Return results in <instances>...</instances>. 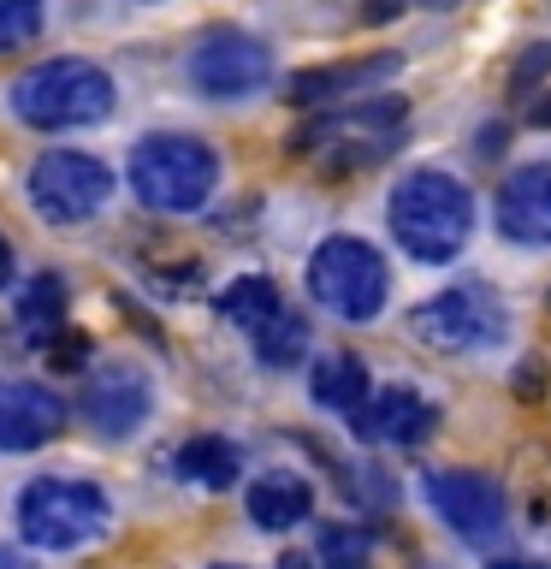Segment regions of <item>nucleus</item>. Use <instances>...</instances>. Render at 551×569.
Segmentation results:
<instances>
[{
  "label": "nucleus",
  "instance_id": "nucleus-1",
  "mask_svg": "<svg viewBox=\"0 0 551 569\" xmlns=\"http://www.w3.org/2000/svg\"><path fill=\"white\" fill-rule=\"evenodd\" d=\"M385 226H391V238H398L403 256H415L427 267H444V261L462 256V243H469V231H474V190L444 167H415V172L398 178V190H391Z\"/></svg>",
  "mask_w": 551,
  "mask_h": 569
},
{
  "label": "nucleus",
  "instance_id": "nucleus-2",
  "mask_svg": "<svg viewBox=\"0 0 551 569\" xmlns=\"http://www.w3.org/2000/svg\"><path fill=\"white\" fill-rule=\"evenodd\" d=\"M7 101L30 131H83V124H101L113 113L119 89L107 78V66L60 53V60H36L18 71Z\"/></svg>",
  "mask_w": 551,
  "mask_h": 569
},
{
  "label": "nucleus",
  "instance_id": "nucleus-3",
  "mask_svg": "<svg viewBox=\"0 0 551 569\" xmlns=\"http://www.w3.org/2000/svg\"><path fill=\"white\" fill-rule=\"evenodd\" d=\"M131 196L154 213H202L220 190V154L190 131H154L131 149Z\"/></svg>",
  "mask_w": 551,
  "mask_h": 569
},
{
  "label": "nucleus",
  "instance_id": "nucleus-4",
  "mask_svg": "<svg viewBox=\"0 0 551 569\" xmlns=\"http://www.w3.org/2000/svg\"><path fill=\"white\" fill-rule=\"evenodd\" d=\"M403 124H409V107L403 96H368L344 107V113H327L314 124H302L291 137V154H314L327 172H368L403 142Z\"/></svg>",
  "mask_w": 551,
  "mask_h": 569
},
{
  "label": "nucleus",
  "instance_id": "nucleus-5",
  "mask_svg": "<svg viewBox=\"0 0 551 569\" xmlns=\"http://www.w3.org/2000/svg\"><path fill=\"white\" fill-rule=\"evenodd\" d=\"M18 540L30 551H78L89 540H101L113 522V505L96 480H71V475H42L18 492L12 505Z\"/></svg>",
  "mask_w": 551,
  "mask_h": 569
},
{
  "label": "nucleus",
  "instance_id": "nucleus-6",
  "mask_svg": "<svg viewBox=\"0 0 551 569\" xmlns=\"http://www.w3.org/2000/svg\"><path fill=\"white\" fill-rule=\"evenodd\" d=\"M309 297H314L327 315L350 320V327H362V320H380L385 297H391L385 256H380V249H373L368 238L332 231V238L309 256Z\"/></svg>",
  "mask_w": 551,
  "mask_h": 569
},
{
  "label": "nucleus",
  "instance_id": "nucleus-7",
  "mask_svg": "<svg viewBox=\"0 0 551 569\" xmlns=\"http://www.w3.org/2000/svg\"><path fill=\"white\" fill-rule=\"evenodd\" d=\"M504 327H510V309L487 279H462V284H451V291L427 297L421 309L409 315V332H415L427 350H444V356L487 350V345L504 338Z\"/></svg>",
  "mask_w": 551,
  "mask_h": 569
},
{
  "label": "nucleus",
  "instance_id": "nucleus-8",
  "mask_svg": "<svg viewBox=\"0 0 551 569\" xmlns=\"http://www.w3.org/2000/svg\"><path fill=\"white\" fill-rule=\"evenodd\" d=\"M24 190H30V208L42 213L48 226H78V220L107 208V196H113V167L96 154H78V149H53V154L30 160Z\"/></svg>",
  "mask_w": 551,
  "mask_h": 569
},
{
  "label": "nucleus",
  "instance_id": "nucleus-9",
  "mask_svg": "<svg viewBox=\"0 0 551 569\" xmlns=\"http://www.w3.org/2000/svg\"><path fill=\"white\" fill-rule=\"evenodd\" d=\"M273 78V53L267 42H256L249 30H208L190 48V83L208 101H243Z\"/></svg>",
  "mask_w": 551,
  "mask_h": 569
},
{
  "label": "nucleus",
  "instance_id": "nucleus-10",
  "mask_svg": "<svg viewBox=\"0 0 551 569\" xmlns=\"http://www.w3.org/2000/svg\"><path fill=\"white\" fill-rule=\"evenodd\" d=\"M427 505L462 540H487V533L504 528V492L480 469H433L427 475Z\"/></svg>",
  "mask_w": 551,
  "mask_h": 569
},
{
  "label": "nucleus",
  "instance_id": "nucleus-11",
  "mask_svg": "<svg viewBox=\"0 0 551 569\" xmlns=\"http://www.w3.org/2000/svg\"><path fill=\"white\" fill-rule=\"evenodd\" d=\"M350 433L368 445H403V451H415V445L439 433V403H427L415 386H385L350 416Z\"/></svg>",
  "mask_w": 551,
  "mask_h": 569
},
{
  "label": "nucleus",
  "instance_id": "nucleus-12",
  "mask_svg": "<svg viewBox=\"0 0 551 569\" xmlns=\"http://www.w3.org/2000/svg\"><path fill=\"white\" fill-rule=\"evenodd\" d=\"M66 398L42 380H0V451H42L66 433Z\"/></svg>",
  "mask_w": 551,
  "mask_h": 569
},
{
  "label": "nucleus",
  "instance_id": "nucleus-13",
  "mask_svg": "<svg viewBox=\"0 0 551 569\" xmlns=\"http://www.w3.org/2000/svg\"><path fill=\"white\" fill-rule=\"evenodd\" d=\"M154 409V386L149 373L131 368V362H113L101 373H89V391H83V416L101 439H131Z\"/></svg>",
  "mask_w": 551,
  "mask_h": 569
},
{
  "label": "nucleus",
  "instance_id": "nucleus-14",
  "mask_svg": "<svg viewBox=\"0 0 551 569\" xmlns=\"http://www.w3.org/2000/svg\"><path fill=\"white\" fill-rule=\"evenodd\" d=\"M492 220L510 243L551 249V167L545 160H528V167H515L504 184H498Z\"/></svg>",
  "mask_w": 551,
  "mask_h": 569
},
{
  "label": "nucleus",
  "instance_id": "nucleus-15",
  "mask_svg": "<svg viewBox=\"0 0 551 569\" xmlns=\"http://www.w3.org/2000/svg\"><path fill=\"white\" fill-rule=\"evenodd\" d=\"M403 66V53H368V60H338V66H309L284 83V101L297 107H332L344 96H362L368 83H385Z\"/></svg>",
  "mask_w": 551,
  "mask_h": 569
},
{
  "label": "nucleus",
  "instance_id": "nucleus-16",
  "mask_svg": "<svg viewBox=\"0 0 551 569\" xmlns=\"http://www.w3.org/2000/svg\"><path fill=\"white\" fill-rule=\"evenodd\" d=\"M249 522L267 528V533H284V528H297V522H309V510H314V487L302 475L291 469H273V475H256L249 480Z\"/></svg>",
  "mask_w": 551,
  "mask_h": 569
},
{
  "label": "nucleus",
  "instance_id": "nucleus-17",
  "mask_svg": "<svg viewBox=\"0 0 551 569\" xmlns=\"http://www.w3.org/2000/svg\"><path fill=\"white\" fill-rule=\"evenodd\" d=\"M309 391H314V403H320V409H338V416H355V409L373 398L362 356H350V350L320 356L314 373H309Z\"/></svg>",
  "mask_w": 551,
  "mask_h": 569
},
{
  "label": "nucleus",
  "instance_id": "nucleus-18",
  "mask_svg": "<svg viewBox=\"0 0 551 569\" xmlns=\"http://www.w3.org/2000/svg\"><path fill=\"white\" fill-rule=\"evenodd\" d=\"M178 475L196 480V487H208V492H226V487H238V475H243V451L220 433H196V439L178 445Z\"/></svg>",
  "mask_w": 551,
  "mask_h": 569
},
{
  "label": "nucleus",
  "instance_id": "nucleus-19",
  "mask_svg": "<svg viewBox=\"0 0 551 569\" xmlns=\"http://www.w3.org/2000/svg\"><path fill=\"white\" fill-rule=\"evenodd\" d=\"M213 309H220V320H231V327H243L249 338H256L267 320L284 315V297H279V284L267 273H243V279H231L226 291L213 297Z\"/></svg>",
  "mask_w": 551,
  "mask_h": 569
},
{
  "label": "nucleus",
  "instance_id": "nucleus-20",
  "mask_svg": "<svg viewBox=\"0 0 551 569\" xmlns=\"http://www.w3.org/2000/svg\"><path fill=\"white\" fill-rule=\"evenodd\" d=\"M66 320V279L60 273H36L24 291H18V327H24V338H53Z\"/></svg>",
  "mask_w": 551,
  "mask_h": 569
},
{
  "label": "nucleus",
  "instance_id": "nucleus-21",
  "mask_svg": "<svg viewBox=\"0 0 551 569\" xmlns=\"http://www.w3.org/2000/svg\"><path fill=\"white\" fill-rule=\"evenodd\" d=\"M320 569H373V528L362 522H327L314 533Z\"/></svg>",
  "mask_w": 551,
  "mask_h": 569
},
{
  "label": "nucleus",
  "instance_id": "nucleus-22",
  "mask_svg": "<svg viewBox=\"0 0 551 569\" xmlns=\"http://www.w3.org/2000/svg\"><path fill=\"white\" fill-rule=\"evenodd\" d=\"M256 356L267 368H297L302 356H309V320L284 309L279 320H267V327L256 332Z\"/></svg>",
  "mask_w": 551,
  "mask_h": 569
},
{
  "label": "nucleus",
  "instance_id": "nucleus-23",
  "mask_svg": "<svg viewBox=\"0 0 551 569\" xmlns=\"http://www.w3.org/2000/svg\"><path fill=\"white\" fill-rule=\"evenodd\" d=\"M42 0H0V53L12 48H30L42 36Z\"/></svg>",
  "mask_w": 551,
  "mask_h": 569
},
{
  "label": "nucleus",
  "instance_id": "nucleus-24",
  "mask_svg": "<svg viewBox=\"0 0 551 569\" xmlns=\"http://www.w3.org/2000/svg\"><path fill=\"white\" fill-rule=\"evenodd\" d=\"M545 78H551V42H528L522 53H515L504 89H510V96H533V89H540Z\"/></svg>",
  "mask_w": 551,
  "mask_h": 569
},
{
  "label": "nucleus",
  "instance_id": "nucleus-25",
  "mask_svg": "<svg viewBox=\"0 0 551 569\" xmlns=\"http://www.w3.org/2000/svg\"><path fill=\"white\" fill-rule=\"evenodd\" d=\"M504 149H510V124L504 119H492V124H480V131H474V154L480 160H498Z\"/></svg>",
  "mask_w": 551,
  "mask_h": 569
},
{
  "label": "nucleus",
  "instance_id": "nucleus-26",
  "mask_svg": "<svg viewBox=\"0 0 551 569\" xmlns=\"http://www.w3.org/2000/svg\"><path fill=\"white\" fill-rule=\"evenodd\" d=\"M403 7H409V0H368V7H362V24H391Z\"/></svg>",
  "mask_w": 551,
  "mask_h": 569
},
{
  "label": "nucleus",
  "instance_id": "nucleus-27",
  "mask_svg": "<svg viewBox=\"0 0 551 569\" xmlns=\"http://www.w3.org/2000/svg\"><path fill=\"white\" fill-rule=\"evenodd\" d=\"M83 356H89V345H83V338H78V332H71V338H66V345H60V350H53V368H78V362H83Z\"/></svg>",
  "mask_w": 551,
  "mask_h": 569
},
{
  "label": "nucleus",
  "instance_id": "nucleus-28",
  "mask_svg": "<svg viewBox=\"0 0 551 569\" xmlns=\"http://www.w3.org/2000/svg\"><path fill=\"white\" fill-rule=\"evenodd\" d=\"M540 391V362H522L515 368V398H533Z\"/></svg>",
  "mask_w": 551,
  "mask_h": 569
},
{
  "label": "nucleus",
  "instance_id": "nucleus-29",
  "mask_svg": "<svg viewBox=\"0 0 551 569\" xmlns=\"http://www.w3.org/2000/svg\"><path fill=\"white\" fill-rule=\"evenodd\" d=\"M528 124H533V131H551V96L528 101Z\"/></svg>",
  "mask_w": 551,
  "mask_h": 569
},
{
  "label": "nucleus",
  "instance_id": "nucleus-30",
  "mask_svg": "<svg viewBox=\"0 0 551 569\" xmlns=\"http://www.w3.org/2000/svg\"><path fill=\"white\" fill-rule=\"evenodd\" d=\"M0 569H30L24 551H12V546H0Z\"/></svg>",
  "mask_w": 551,
  "mask_h": 569
},
{
  "label": "nucleus",
  "instance_id": "nucleus-31",
  "mask_svg": "<svg viewBox=\"0 0 551 569\" xmlns=\"http://www.w3.org/2000/svg\"><path fill=\"white\" fill-rule=\"evenodd\" d=\"M0 284H12V243L0 238Z\"/></svg>",
  "mask_w": 551,
  "mask_h": 569
},
{
  "label": "nucleus",
  "instance_id": "nucleus-32",
  "mask_svg": "<svg viewBox=\"0 0 551 569\" xmlns=\"http://www.w3.org/2000/svg\"><path fill=\"white\" fill-rule=\"evenodd\" d=\"M492 569H551V563H528V558H492Z\"/></svg>",
  "mask_w": 551,
  "mask_h": 569
},
{
  "label": "nucleus",
  "instance_id": "nucleus-33",
  "mask_svg": "<svg viewBox=\"0 0 551 569\" xmlns=\"http://www.w3.org/2000/svg\"><path fill=\"white\" fill-rule=\"evenodd\" d=\"M421 7H433V12H451V7H462V0H421Z\"/></svg>",
  "mask_w": 551,
  "mask_h": 569
},
{
  "label": "nucleus",
  "instance_id": "nucleus-34",
  "mask_svg": "<svg viewBox=\"0 0 551 569\" xmlns=\"http://www.w3.org/2000/svg\"><path fill=\"white\" fill-rule=\"evenodd\" d=\"M213 569H243V563H213Z\"/></svg>",
  "mask_w": 551,
  "mask_h": 569
},
{
  "label": "nucleus",
  "instance_id": "nucleus-35",
  "mask_svg": "<svg viewBox=\"0 0 551 569\" xmlns=\"http://www.w3.org/2000/svg\"><path fill=\"white\" fill-rule=\"evenodd\" d=\"M421 569H439V563H421Z\"/></svg>",
  "mask_w": 551,
  "mask_h": 569
}]
</instances>
